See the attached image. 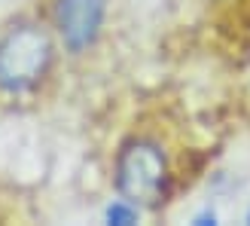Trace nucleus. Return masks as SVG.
<instances>
[{
  "label": "nucleus",
  "instance_id": "f257e3e1",
  "mask_svg": "<svg viewBox=\"0 0 250 226\" xmlns=\"http://www.w3.org/2000/svg\"><path fill=\"white\" fill-rule=\"evenodd\" d=\"M55 34L37 22H19L0 37V92L24 95L40 86L55 61Z\"/></svg>",
  "mask_w": 250,
  "mask_h": 226
},
{
  "label": "nucleus",
  "instance_id": "7ed1b4c3",
  "mask_svg": "<svg viewBox=\"0 0 250 226\" xmlns=\"http://www.w3.org/2000/svg\"><path fill=\"white\" fill-rule=\"evenodd\" d=\"M107 24V0H55L52 34L70 55H83L101 40Z\"/></svg>",
  "mask_w": 250,
  "mask_h": 226
},
{
  "label": "nucleus",
  "instance_id": "20e7f679",
  "mask_svg": "<svg viewBox=\"0 0 250 226\" xmlns=\"http://www.w3.org/2000/svg\"><path fill=\"white\" fill-rule=\"evenodd\" d=\"M137 217H141V208L137 205H131L128 199H116L113 205H107V211H104V220L107 223H116V226H125V223H134Z\"/></svg>",
  "mask_w": 250,
  "mask_h": 226
},
{
  "label": "nucleus",
  "instance_id": "f03ea898",
  "mask_svg": "<svg viewBox=\"0 0 250 226\" xmlns=\"http://www.w3.org/2000/svg\"><path fill=\"white\" fill-rule=\"evenodd\" d=\"M113 181L119 196L141 211L162 208L171 193V168L165 150L153 137H128L116 153Z\"/></svg>",
  "mask_w": 250,
  "mask_h": 226
}]
</instances>
